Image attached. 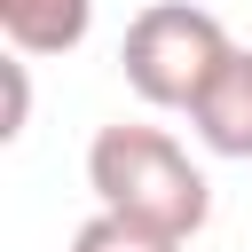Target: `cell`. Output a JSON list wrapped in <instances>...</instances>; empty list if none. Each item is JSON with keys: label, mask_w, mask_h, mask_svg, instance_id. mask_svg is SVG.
I'll use <instances>...</instances> for the list:
<instances>
[{"label": "cell", "mask_w": 252, "mask_h": 252, "mask_svg": "<svg viewBox=\"0 0 252 252\" xmlns=\"http://www.w3.org/2000/svg\"><path fill=\"white\" fill-rule=\"evenodd\" d=\"M87 189L102 213H126L142 228H165V236H197L213 220V181L189 165V150L165 134V126H102L87 142Z\"/></svg>", "instance_id": "cell-1"}, {"label": "cell", "mask_w": 252, "mask_h": 252, "mask_svg": "<svg viewBox=\"0 0 252 252\" xmlns=\"http://www.w3.org/2000/svg\"><path fill=\"white\" fill-rule=\"evenodd\" d=\"M228 32L213 8H189V0H150L134 24H126V47H118V71L126 87L150 102V110H189L205 94V79L228 63Z\"/></svg>", "instance_id": "cell-2"}, {"label": "cell", "mask_w": 252, "mask_h": 252, "mask_svg": "<svg viewBox=\"0 0 252 252\" xmlns=\"http://www.w3.org/2000/svg\"><path fill=\"white\" fill-rule=\"evenodd\" d=\"M189 126L213 158H252V47H228V63L189 102Z\"/></svg>", "instance_id": "cell-3"}, {"label": "cell", "mask_w": 252, "mask_h": 252, "mask_svg": "<svg viewBox=\"0 0 252 252\" xmlns=\"http://www.w3.org/2000/svg\"><path fill=\"white\" fill-rule=\"evenodd\" d=\"M0 32L16 55H71L94 32V0H0Z\"/></svg>", "instance_id": "cell-4"}, {"label": "cell", "mask_w": 252, "mask_h": 252, "mask_svg": "<svg viewBox=\"0 0 252 252\" xmlns=\"http://www.w3.org/2000/svg\"><path fill=\"white\" fill-rule=\"evenodd\" d=\"M71 252H181V236L142 228V220H126V213H102V205H94V220H79Z\"/></svg>", "instance_id": "cell-5"}, {"label": "cell", "mask_w": 252, "mask_h": 252, "mask_svg": "<svg viewBox=\"0 0 252 252\" xmlns=\"http://www.w3.org/2000/svg\"><path fill=\"white\" fill-rule=\"evenodd\" d=\"M24 63H32V55H8V63H0V71H8V118H0V134H8V142H16V134H24V118H32V79H24Z\"/></svg>", "instance_id": "cell-6"}]
</instances>
